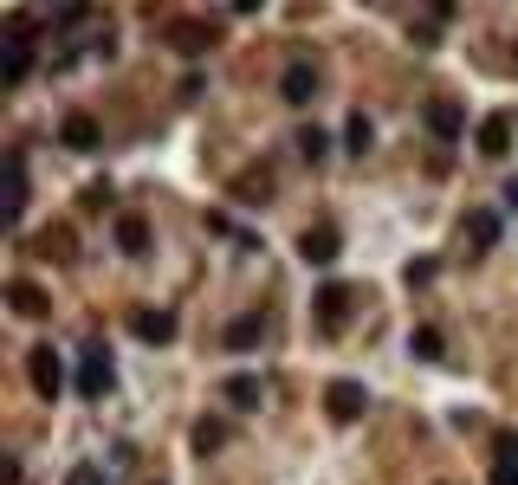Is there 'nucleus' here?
Here are the masks:
<instances>
[{
    "label": "nucleus",
    "mask_w": 518,
    "mask_h": 485,
    "mask_svg": "<svg viewBox=\"0 0 518 485\" xmlns=\"http://www.w3.org/2000/svg\"><path fill=\"white\" fill-rule=\"evenodd\" d=\"M111 388H117L111 350H104V343H85V350H78V395H85V401H104Z\"/></svg>",
    "instance_id": "f257e3e1"
},
{
    "label": "nucleus",
    "mask_w": 518,
    "mask_h": 485,
    "mask_svg": "<svg viewBox=\"0 0 518 485\" xmlns=\"http://www.w3.org/2000/svg\"><path fill=\"white\" fill-rule=\"evenodd\" d=\"M26 382H33V395L59 401V388H65V363H59V350H52V343H33V350H26Z\"/></svg>",
    "instance_id": "f03ea898"
},
{
    "label": "nucleus",
    "mask_w": 518,
    "mask_h": 485,
    "mask_svg": "<svg viewBox=\"0 0 518 485\" xmlns=\"http://www.w3.org/2000/svg\"><path fill=\"white\" fill-rule=\"evenodd\" d=\"M33 72V39H26V13H13L7 20V65H0V85H20V78Z\"/></svg>",
    "instance_id": "7ed1b4c3"
},
{
    "label": "nucleus",
    "mask_w": 518,
    "mask_h": 485,
    "mask_svg": "<svg viewBox=\"0 0 518 485\" xmlns=\"http://www.w3.org/2000/svg\"><path fill=\"white\" fill-rule=\"evenodd\" d=\"M311 304H318V330H324V337H344V330H350V304H357V291H350V285H324Z\"/></svg>",
    "instance_id": "20e7f679"
},
{
    "label": "nucleus",
    "mask_w": 518,
    "mask_h": 485,
    "mask_svg": "<svg viewBox=\"0 0 518 485\" xmlns=\"http://www.w3.org/2000/svg\"><path fill=\"white\" fill-rule=\"evenodd\" d=\"M363 408H370V388H363V382H331V388H324V414H331L337 427L363 421Z\"/></svg>",
    "instance_id": "39448f33"
},
{
    "label": "nucleus",
    "mask_w": 518,
    "mask_h": 485,
    "mask_svg": "<svg viewBox=\"0 0 518 485\" xmlns=\"http://www.w3.org/2000/svg\"><path fill=\"white\" fill-rule=\"evenodd\" d=\"M337 253H344V240H337V227H331V220H318V227H305V233H298V259H305V266H331Z\"/></svg>",
    "instance_id": "423d86ee"
},
{
    "label": "nucleus",
    "mask_w": 518,
    "mask_h": 485,
    "mask_svg": "<svg viewBox=\"0 0 518 485\" xmlns=\"http://www.w3.org/2000/svg\"><path fill=\"white\" fill-rule=\"evenodd\" d=\"M473 149H480L486 162H499L512 149V117L499 110V117H480V130H473Z\"/></svg>",
    "instance_id": "0eeeda50"
},
{
    "label": "nucleus",
    "mask_w": 518,
    "mask_h": 485,
    "mask_svg": "<svg viewBox=\"0 0 518 485\" xmlns=\"http://www.w3.org/2000/svg\"><path fill=\"white\" fill-rule=\"evenodd\" d=\"M59 143L65 149H78V156H91V149L104 143V130H98V117H85V110H72V117L59 123Z\"/></svg>",
    "instance_id": "6e6552de"
},
{
    "label": "nucleus",
    "mask_w": 518,
    "mask_h": 485,
    "mask_svg": "<svg viewBox=\"0 0 518 485\" xmlns=\"http://www.w3.org/2000/svg\"><path fill=\"white\" fill-rule=\"evenodd\" d=\"M421 117H428V130H434V136H441V143H454V136H460V130H467V110H460V104H454V97H434V104H428V110H421Z\"/></svg>",
    "instance_id": "1a4fd4ad"
},
{
    "label": "nucleus",
    "mask_w": 518,
    "mask_h": 485,
    "mask_svg": "<svg viewBox=\"0 0 518 485\" xmlns=\"http://www.w3.org/2000/svg\"><path fill=\"white\" fill-rule=\"evenodd\" d=\"M493 485H518V427L493 434Z\"/></svg>",
    "instance_id": "9d476101"
},
{
    "label": "nucleus",
    "mask_w": 518,
    "mask_h": 485,
    "mask_svg": "<svg viewBox=\"0 0 518 485\" xmlns=\"http://www.w3.org/2000/svg\"><path fill=\"white\" fill-rule=\"evenodd\" d=\"M279 97H285V104H311V97H318V72H311L305 59H292L285 78H279Z\"/></svg>",
    "instance_id": "9b49d317"
},
{
    "label": "nucleus",
    "mask_w": 518,
    "mask_h": 485,
    "mask_svg": "<svg viewBox=\"0 0 518 485\" xmlns=\"http://www.w3.org/2000/svg\"><path fill=\"white\" fill-rule=\"evenodd\" d=\"M7 304H13V317H33V324L52 311V298H46L33 279H13V285H7Z\"/></svg>",
    "instance_id": "f8f14e48"
},
{
    "label": "nucleus",
    "mask_w": 518,
    "mask_h": 485,
    "mask_svg": "<svg viewBox=\"0 0 518 485\" xmlns=\"http://www.w3.org/2000/svg\"><path fill=\"white\" fill-rule=\"evenodd\" d=\"M117 253H130V259L149 253V220L143 214H117Z\"/></svg>",
    "instance_id": "ddd939ff"
},
{
    "label": "nucleus",
    "mask_w": 518,
    "mask_h": 485,
    "mask_svg": "<svg viewBox=\"0 0 518 485\" xmlns=\"http://www.w3.org/2000/svg\"><path fill=\"white\" fill-rule=\"evenodd\" d=\"M467 246H473V253H493V246H499V214L473 207V214H467Z\"/></svg>",
    "instance_id": "4468645a"
},
{
    "label": "nucleus",
    "mask_w": 518,
    "mask_h": 485,
    "mask_svg": "<svg viewBox=\"0 0 518 485\" xmlns=\"http://www.w3.org/2000/svg\"><path fill=\"white\" fill-rule=\"evenodd\" d=\"M130 330H136L143 343H169V337H175V311H136Z\"/></svg>",
    "instance_id": "2eb2a0df"
},
{
    "label": "nucleus",
    "mask_w": 518,
    "mask_h": 485,
    "mask_svg": "<svg viewBox=\"0 0 518 485\" xmlns=\"http://www.w3.org/2000/svg\"><path fill=\"white\" fill-rule=\"evenodd\" d=\"M169 46L182 52V59H201V52H208L214 39H208V26H188V20H175V26H169Z\"/></svg>",
    "instance_id": "dca6fc26"
},
{
    "label": "nucleus",
    "mask_w": 518,
    "mask_h": 485,
    "mask_svg": "<svg viewBox=\"0 0 518 485\" xmlns=\"http://www.w3.org/2000/svg\"><path fill=\"white\" fill-rule=\"evenodd\" d=\"M26 214V156L13 149L7 156V220H20Z\"/></svg>",
    "instance_id": "f3484780"
},
{
    "label": "nucleus",
    "mask_w": 518,
    "mask_h": 485,
    "mask_svg": "<svg viewBox=\"0 0 518 485\" xmlns=\"http://www.w3.org/2000/svg\"><path fill=\"white\" fill-rule=\"evenodd\" d=\"M259 337H266V311H247V317L227 324V350H253Z\"/></svg>",
    "instance_id": "a211bd4d"
},
{
    "label": "nucleus",
    "mask_w": 518,
    "mask_h": 485,
    "mask_svg": "<svg viewBox=\"0 0 518 485\" xmlns=\"http://www.w3.org/2000/svg\"><path fill=\"white\" fill-rule=\"evenodd\" d=\"M221 395L234 401V408H259V401H266V382H259V376H227Z\"/></svg>",
    "instance_id": "6ab92c4d"
},
{
    "label": "nucleus",
    "mask_w": 518,
    "mask_h": 485,
    "mask_svg": "<svg viewBox=\"0 0 518 485\" xmlns=\"http://www.w3.org/2000/svg\"><path fill=\"white\" fill-rule=\"evenodd\" d=\"M72 246H78V240H72V227H46V233L33 240V253H39V259H78Z\"/></svg>",
    "instance_id": "aec40b11"
},
{
    "label": "nucleus",
    "mask_w": 518,
    "mask_h": 485,
    "mask_svg": "<svg viewBox=\"0 0 518 485\" xmlns=\"http://www.w3.org/2000/svg\"><path fill=\"white\" fill-rule=\"evenodd\" d=\"M408 350H415L421 363H441V356H447V337H441V330H434V324H421L415 337H408Z\"/></svg>",
    "instance_id": "412c9836"
},
{
    "label": "nucleus",
    "mask_w": 518,
    "mask_h": 485,
    "mask_svg": "<svg viewBox=\"0 0 518 485\" xmlns=\"http://www.w3.org/2000/svg\"><path fill=\"white\" fill-rule=\"evenodd\" d=\"M234 194H240V201H266V194H272V169H247L234 182Z\"/></svg>",
    "instance_id": "4be33fe9"
},
{
    "label": "nucleus",
    "mask_w": 518,
    "mask_h": 485,
    "mask_svg": "<svg viewBox=\"0 0 518 485\" xmlns=\"http://www.w3.org/2000/svg\"><path fill=\"white\" fill-rule=\"evenodd\" d=\"M227 447V421H195V453H221Z\"/></svg>",
    "instance_id": "5701e85b"
},
{
    "label": "nucleus",
    "mask_w": 518,
    "mask_h": 485,
    "mask_svg": "<svg viewBox=\"0 0 518 485\" xmlns=\"http://www.w3.org/2000/svg\"><path fill=\"white\" fill-rule=\"evenodd\" d=\"M298 156H305V162H324V156H331V136H324L318 123H311V130H298Z\"/></svg>",
    "instance_id": "b1692460"
},
{
    "label": "nucleus",
    "mask_w": 518,
    "mask_h": 485,
    "mask_svg": "<svg viewBox=\"0 0 518 485\" xmlns=\"http://www.w3.org/2000/svg\"><path fill=\"white\" fill-rule=\"evenodd\" d=\"M370 136H376V130H370V117L357 110V117L344 123V143H350V156H363V149H370Z\"/></svg>",
    "instance_id": "393cba45"
},
{
    "label": "nucleus",
    "mask_w": 518,
    "mask_h": 485,
    "mask_svg": "<svg viewBox=\"0 0 518 485\" xmlns=\"http://www.w3.org/2000/svg\"><path fill=\"white\" fill-rule=\"evenodd\" d=\"M402 279H408V285H428V279H434V259H408Z\"/></svg>",
    "instance_id": "a878e982"
},
{
    "label": "nucleus",
    "mask_w": 518,
    "mask_h": 485,
    "mask_svg": "<svg viewBox=\"0 0 518 485\" xmlns=\"http://www.w3.org/2000/svg\"><path fill=\"white\" fill-rule=\"evenodd\" d=\"M85 207H91V214H98V207H111V188H104V182H91V188H85Z\"/></svg>",
    "instance_id": "bb28decb"
},
{
    "label": "nucleus",
    "mask_w": 518,
    "mask_h": 485,
    "mask_svg": "<svg viewBox=\"0 0 518 485\" xmlns=\"http://www.w3.org/2000/svg\"><path fill=\"white\" fill-rule=\"evenodd\" d=\"M65 485H104V473H98V466H72V479H65Z\"/></svg>",
    "instance_id": "cd10ccee"
},
{
    "label": "nucleus",
    "mask_w": 518,
    "mask_h": 485,
    "mask_svg": "<svg viewBox=\"0 0 518 485\" xmlns=\"http://www.w3.org/2000/svg\"><path fill=\"white\" fill-rule=\"evenodd\" d=\"M506 207H518V182H506Z\"/></svg>",
    "instance_id": "c85d7f7f"
}]
</instances>
